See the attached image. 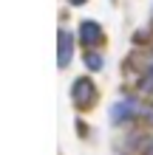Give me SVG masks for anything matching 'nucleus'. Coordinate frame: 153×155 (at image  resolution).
<instances>
[{
  "label": "nucleus",
  "mask_w": 153,
  "mask_h": 155,
  "mask_svg": "<svg viewBox=\"0 0 153 155\" xmlns=\"http://www.w3.org/2000/svg\"><path fill=\"white\" fill-rule=\"evenodd\" d=\"M139 110V104H136V99L128 96V99H119L113 107H111V121L113 124H125V121H130L133 116H136Z\"/></svg>",
  "instance_id": "nucleus-1"
},
{
  "label": "nucleus",
  "mask_w": 153,
  "mask_h": 155,
  "mask_svg": "<svg viewBox=\"0 0 153 155\" xmlns=\"http://www.w3.org/2000/svg\"><path fill=\"white\" fill-rule=\"evenodd\" d=\"M71 54H74V37H71V31L60 28L57 31V65L60 68H68Z\"/></svg>",
  "instance_id": "nucleus-2"
},
{
  "label": "nucleus",
  "mask_w": 153,
  "mask_h": 155,
  "mask_svg": "<svg viewBox=\"0 0 153 155\" xmlns=\"http://www.w3.org/2000/svg\"><path fill=\"white\" fill-rule=\"evenodd\" d=\"M74 104H79V107H88L94 102V93H96V87H94V82L88 79V76H82V79H77L74 82Z\"/></svg>",
  "instance_id": "nucleus-3"
},
{
  "label": "nucleus",
  "mask_w": 153,
  "mask_h": 155,
  "mask_svg": "<svg viewBox=\"0 0 153 155\" xmlns=\"http://www.w3.org/2000/svg\"><path fill=\"white\" fill-rule=\"evenodd\" d=\"M79 42H82L85 48H94V45H99V42H102V25H96L94 20L79 23Z\"/></svg>",
  "instance_id": "nucleus-4"
},
{
  "label": "nucleus",
  "mask_w": 153,
  "mask_h": 155,
  "mask_svg": "<svg viewBox=\"0 0 153 155\" xmlns=\"http://www.w3.org/2000/svg\"><path fill=\"white\" fill-rule=\"evenodd\" d=\"M85 65L91 68V71H99V68L105 65V59L99 57V54H88V57H85Z\"/></svg>",
  "instance_id": "nucleus-5"
},
{
  "label": "nucleus",
  "mask_w": 153,
  "mask_h": 155,
  "mask_svg": "<svg viewBox=\"0 0 153 155\" xmlns=\"http://www.w3.org/2000/svg\"><path fill=\"white\" fill-rule=\"evenodd\" d=\"M142 90H153V65H150V71L145 74V79H142Z\"/></svg>",
  "instance_id": "nucleus-6"
},
{
  "label": "nucleus",
  "mask_w": 153,
  "mask_h": 155,
  "mask_svg": "<svg viewBox=\"0 0 153 155\" xmlns=\"http://www.w3.org/2000/svg\"><path fill=\"white\" fill-rule=\"evenodd\" d=\"M145 155H153V141H150L148 147H145Z\"/></svg>",
  "instance_id": "nucleus-7"
},
{
  "label": "nucleus",
  "mask_w": 153,
  "mask_h": 155,
  "mask_svg": "<svg viewBox=\"0 0 153 155\" xmlns=\"http://www.w3.org/2000/svg\"><path fill=\"white\" fill-rule=\"evenodd\" d=\"M148 121L153 124V107H150V110H148Z\"/></svg>",
  "instance_id": "nucleus-8"
},
{
  "label": "nucleus",
  "mask_w": 153,
  "mask_h": 155,
  "mask_svg": "<svg viewBox=\"0 0 153 155\" xmlns=\"http://www.w3.org/2000/svg\"><path fill=\"white\" fill-rule=\"evenodd\" d=\"M71 3H74V6H82V3H85V0H71Z\"/></svg>",
  "instance_id": "nucleus-9"
},
{
  "label": "nucleus",
  "mask_w": 153,
  "mask_h": 155,
  "mask_svg": "<svg viewBox=\"0 0 153 155\" xmlns=\"http://www.w3.org/2000/svg\"><path fill=\"white\" fill-rule=\"evenodd\" d=\"M150 12H153V8H150Z\"/></svg>",
  "instance_id": "nucleus-10"
}]
</instances>
